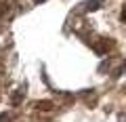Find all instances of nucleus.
I'll return each instance as SVG.
<instances>
[{"mask_svg": "<svg viewBox=\"0 0 126 122\" xmlns=\"http://www.w3.org/2000/svg\"><path fill=\"white\" fill-rule=\"evenodd\" d=\"M122 19H124V21H126V9H124V13H122Z\"/></svg>", "mask_w": 126, "mask_h": 122, "instance_id": "f257e3e1", "label": "nucleus"}, {"mask_svg": "<svg viewBox=\"0 0 126 122\" xmlns=\"http://www.w3.org/2000/svg\"><path fill=\"white\" fill-rule=\"evenodd\" d=\"M36 2H42V0H36Z\"/></svg>", "mask_w": 126, "mask_h": 122, "instance_id": "f03ea898", "label": "nucleus"}]
</instances>
